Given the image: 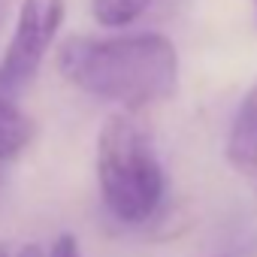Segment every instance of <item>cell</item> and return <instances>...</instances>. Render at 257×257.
<instances>
[{
	"instance_id": "obj_5",
	"label": "cell",
	"mask_w": 257,
	"mask_h": 257,
	"mask_svg": "<svg viewBox=\"0 0 257 257\" xmlns=\"http://www.w3.org/2000/svg\"><path fill=\"white\" fill-rule=\"evenodd\" d=\"M31 137H34L31 118H28L13 100H4V97H0V164L19 158V155L28 149Z\"/></svg>"
},
{
	"instance_id": "obj_4",
	"label": "cell",
	"mask_w": 257,
	"mask_h": 257,
	"mask_svg": "<svg viewBox=\"0 0 257 257\" xmlns=\"http://www.w3.org/2000/svg\"><path fill=\"white\" fill-rule=\"evenodd\" d=\"M227 161L239 173H257V82L248 88L233 115L227 137Z\"/></svg>"
},
{
	"instance_id": "obj_10",
	"label": "cell",
	"mask_w": 257,
	"mask_h": 257,
	"mask_svg": "<svg viewBox=\"0 0 257 257\" xmlns=\"http://www.w3.org/2000/svg\"><path fill=\"white\" fill-rule=\"evenodd\" d=\"M0 257H10V254H7V248H4V245H0Z\"/></svg>"
},
{
	"instance_id": "obj_6",
	"label": "cell",
	"mask_w": 257,
	"mask_h": 257,
	"mask_svg": "<svg viewBox=\"0 0 257 257\" xmlns=\"http://www.w3.org/2000/svg\"><path fill=\"white\" fill-rule=\"evenodd\" d=\"M152 4L155 0H91V16L103 28H127Z\"/></svg>"
},
{
	"instance_id": "obj_1",
	"label": "cell",
	"mask_w": 257,
	"mask_h": 257,
	"mask_svg": "<svg viewBox=\"0 0 257 257\" xmlns=\"http://www.w3.org/2000/svg\"><path fill=\"white\" fill-rule=\"evenodd\" d=\"M58 70L79 91L127 112L170 100L179 88V52L155 31L67 37L58 49Z\"/></svg>"
},
{
	"instance_id": "obj_2",
	"label": "cell",
	"mask_w": 257,
	"mask_h": 257,
	"mask_svg": "<svg viewBox=\"0 0 257 257\" xmlns=\"http://www.w3.org/2000/svg\"><path fill=\"white\" fill-rule=\"evenodd\" d=\"M97 185L106 209L121 221L140 227L155 218L164 200V167L149 131L131 115L115 112L97 134Z\"/></svg>"
},
{
	"instance_id": "obj_3",
	"label": "cell",
	"mask_w": 257,
	"mask_h": 257,
	"mask_svg": "<svg viewBox=\"0 0 257 257\" xmlns=\"http://www.w3.org/2000/svg\"><path fill=\"white\" fill-rule=\"evenodd\" d=\"M64 0H22L13 40L0 61L4 88H22L37 76L64 25Z\"/></svg>"
},
{
	"instance_id": "obj_12",
	"label": "cell",
	"mask_w": 257,
	"mask_h": 257,
	"mask_svg": "<svg viewBox=\"0 0 257 257\" xmlns=\"http://www.w3.org/2000/svg\"><path fill=\"white\" fill-rule=\"evenodd\" d=\"M254 176H257V173H254Z\"/></svg>"
},
{
	"instance_id": "obj_9",
	"label": "cell",
	"mask_w": 257,
	"mask_h": 257,
	"mask_svg": "<svg viewBox=\"0 0 257 257\" xmlns=\"http://www.w3.org/2000/svg\"><path fill=\"white\" fill-rule=\"evenodd\" d=\"M19 257H46V254H43V248H40V245H34V242H31V245H25V248L19 251Z\"/></svg>"
},
{
	"instance_id": "obj_11",
	"label": "cell",
	"mask_w": 257,
	"mask_h": 257,
	"mask_svg": "<svg viewBox=\"0 0 257 257\" xmlns=\"http://www.w3.org/2000/svg\"><path fill=\"white\" fill-rule=\"evenodd\" d=\"M251 7H254V16H257V0H251Z\"/></svg>"
},
{
	"instance_id": "obj_8",
	"label": "cell",
	"mask_w": 257,
	"mask_h": 257,
	"mask_svg": "<svg viewBox=\"0 0 257 257\" xmlns=\"http://www.w3.org/2000/svg\"><path fill=\"white\" fill-rule=\"evenodd\" d=\"M13 4H16V0H0V28L7 25V19H10V13H13Z\"/></svg>"
},
{
	"instance_id": "obj_7",
	"label": "cell",
	"mask_w": 257,
	"mask_h": 257,
	"mask_svg": "<svg viewBox=\"0 0 257 257\" xmlns=\"http://www.w3.org/2000/svg\"><path fill=\"white\" fill-rule=\"evenodd\" d=\"M46 257H82L76 236H70V233L58 236V239H55V245H52V251H49Z\"/></svg>"
}]
</instances>
